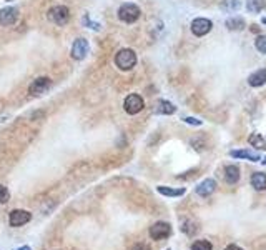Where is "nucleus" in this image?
<instances>
[{
  "label": "nucleus",
  "instance_id": "f257e3e1",
  "mask_svg": "<svg viewBox=\"0 0 266 250\" xmlns=\"http://www.w3.org/2000/svg\"><path fill=\"white\" fill-rule=\"evenodd\" d=\"M115 63L120 70H132L136 65V55L132 48H122L115 55Z\"/></svg>",
  "mask_w": 266,
  "mask_h": 250
},
{
  "label": "nucleus",
  "instance_id": "f03ea898",
  "mask_svg": "<svg viewBox=\"0 0 266 250\" xmlns=\"http://www.w3.org/2000/svg\"><path fill=\"white\" fill-rule=\"evenodd\" d=\"M47 19L54 22L55 25H65L70 19V10L65 5H55L47 12Z\"/></svg>",
  "mask_w": 266,
  "mask_h": 250
},
{
  "label": "nucleus",
  "instance_id": "7ed1b4c3",
  "mask_svg": "<svg viewBox=\"0 0 266 250\" xmlns=\"http://www.w3.org/2000/svg\"><path fill=\"white\" fill-rule=\"evenodd\" d=\"M142 10L135 5V3H123L118 9V19L125 23H133L140 19Z\"/></svg>",
  "mask_w": 266,
  "mask_h": 250
},
{
  "label": "nucleus",
  "instance_id": "20e7f679",
  "mask_svg": "<svg viewBox=\"0 0 266 250\" xmlns=\"http://www.w3.org/2000/svg\"><path fill=\"white\" fill-rule=\"evenodd\" d=\"M143 107H145V102H143V99L138 94H130V95L127 97V99H125V102H123L125 112H127V114H130V115H136L138 112L143 110Z\"/></svg>",
  "mask_w": 266,
  "mask_h": 250
},
{
  "label": "nucleus",
  "instance_id": "39448f33",
  "mask_svg": "<svg viewBox=\"0 0 266 250\" xmlns=\"http://www.w3.org/2000/svg\"><path fill=\"white\" fill-rule=\"evenodd\" d=\"M171 233V225L167 222H156L155 225L150 227V237L153 240H163L167 237H170Z\"/></svg>",
  "mask_w": 266,
  "mask_h": 250
},
{
  "label": "nucleus",
  "instance_id": "423d86ee",
  "mask_svg": "<svg viewBox=\"0 0 266 250\" xmlns=\"http://www.w3.org/2000/svg\"><path fill=\"white\" fill-rule=\"evenodd\" d=\"M50 87H52V80L50 79H48V77H38L30 83L29 92H30V95L38 97V95L45 94Z\"/></svg>",
  "mask_w": 266,
  "mask_h": 250
},
{
  "label": "nucleus",
  "instance_id": "0eeeda50",
  "mask_svg": "<svg viewBox=\"0 0 266 250\" xmlns=\"http://www.w3.org/2000/svg\"><path fill=\"white\" fill-rule=\"evenodd\" d=\"M211 27H213L211 20L203 19V17L195 19V20H193V22H191V32L196 35V37H203V35L209 34V30H211Z\"/></svg>",
  "mask_w": 266,
  "mask_h": 250
},
{
  "label": "nucleus",
  "instance_id": "6e6552de",
  "mask_svg": "<svg viewBox=\"0 0 266 250\" xmlns=\"http://www.w3.org/2000/svg\"><path fill=\"white\" fill-rule=\"evenodd\" d=\"M19 19V9L17 7H5L0 10V25H14Z\"/></svg>",
  "mask_w": 266,
  "mask_h": 250
},
{
  "label": "nucleus",
  "instance_id": "1a4fd4ad",
  "mask_svg": "<svg viewBox=\"0 0 266 250\" xmlns=\"http://www.w3.org/2000/svg\"><path fill=\"white\" fill-rule=\"evenodd\" d=\"M32 219V215L27 210H12L10 212V217H9V222L12 227H22V225L29 224Z\"/></svg>",
  "mask_w": 266,
  "mask_h": 250
},
{
  "label": "nucleus",
  "instance_id": "9d476101",
  "mask_svg": "<svg viewBox=\"0 0 266 250\" xmlns=\"http://www.w3.org/2000/svg\"><path fill=\"white\" fill-rule=\"evenodd\" d=\"M88 52V42L85 39H76L74 42V45H72V57L75 60H82L85 59Z\"/></svg>",
  "mask_w": 266,
  "mask_h": 250
},
{
  "label": "nucleus",
  "instance_id": "9b49d317",
  "mask_svg": "<svg viewBox=\"0 0 266 250\" xmlns=\"http://www.w3.org/2000/svg\"><path fill=\"white\" fill-rule=\"evenodd\" d=\"M216 190V182L213 179H205L198 187H196V193L200 197H208Z\"/></svg>",
  "mask_w": 266,
  "mask_h": 250
},
{
  "label": "nucleus",
  "instance_id": "f8f14e48",
  "mask_svg": "<svg viewBox=\"0 0 266 250\" xmlns=\"http://www.w3.org/2000/svg\"><path fill=\"white\" fill-rule=\"evenodd\" d=\"M248 83L251 87H261L266 83V68H260V70L253 72L248 77Z\"/></svg>",
  "mask_w": 266,
  "mask_h": 250
},
{
  "label": "nucleus",
  "instance_id": "ddd939ff",
  "mask_svg": "<svg viewBox=\"0 0 266 250\" xmlns=\"http://www.w3.org/2000/svg\"><path fill=\"white\" fill-rule=\"evenodd\" d=\"M240 177H241V172H240V167H236V165H228V167L225 168V180H227V184L235 185L238 180H240Z\"/></svg>",
  "mask_w": 266,
  "mask_h": 250
},
{
  "label": "nucleus",
  "instance_id": "4468645a",
  "mask_svg": "<svg viewBox=\"0 0 266 250\" xmlns=\"http://www.w3.org/2000/svg\"><path fill=\"white\" fill-rule=\"evenodd\" d=\"M155 112L156 114H163V115H171L176 112V107L173 105L171 102H168V100H158V102H156V107H155Z\"/></svg>",
  "mask_w": 266,
  "mask_h": 250
},
{
  "label": "nucleus",
  "instance_id": "2eb2a0df",
  "mask_svg": "<svg viewBox=\"0 0 266 250\" xmlns=\"http://www.w3.org/2000/svg\"><path fill=\"white\" fill-rule=\"evenodd\" d=\"M233 159H247V160H251V162H258L260 160V154L256 152H251V150H231Z\"/></svg>",
  "mask_w": 266,
  "mask_h": 250
},
{
  "label": "nucleus",
  "instance_id": "dca6fc26",
  "mask_svg": "<svg viewBox=\"0 0 266 250\" xmlns=\"http://www.w3.org/2000/svg\"><path fill=\"white\" fill-rule=\"evenodd\" d=\"M251 185H253L255 190L263 192L266 188V175H265V173H261V172L253 173V175H251Z\"/></svg>",
  "mask_w": 266,
  "mask_h": 250
},
{
  "label": "nucleus",
  "instance_id": "f3484780",
  "mask_svg": "<svg viewBox=\"0 0 266 250\" xmlns=\"http://www.w3.org/2000/svg\"><path fill=\"white\" fill-rule=\"evenodd\" d=\"M248 142L253 147L260 148V150H266V135L263 134H251L248 137Z\"/></svg>",
  "mask_w": 266,
  "mask_h": 250
},
{
  "label": "nucleus",
  "instance_id": "a211bd4d",
  "mask_svg": "<svg viewBox=\"0 0 266 250\" xmlns=\"http://www.w3.org/2000/svg\"><path fill=\"white\" fill-rule=\"evenodd\" d=\"M156 190L165 197H181L185 193V188H171V187H165V185L156 187Z\"/></svg>",
  "mask_w": 266,
  "mask_h": 250
},
{
  "label": "nucleus",
  "instance_id": "6ab92c4d",
  "mask_svg": "<svg viewBox=\"0 0 266 250\" xmlns=\"http://www.w3.org/2000/svg\"><path fill=\"white\" fill-rule=\"evenodd\" d=\"M220 9L227 12H238L241 9V2L240 0H221Z\"/></svg>",
  "mask_w": 266,
  "mask_h": 250
},
{
  "label": "nucleus",
  "instance_id": "aec40b11",
  "mask_svg": "<svg viewBox=\"0 0 266 250\" xmlns=\"http://www.w3.org/2000/svg\"><path fill=\"white\" fill-rule=\"evenodd\" d=\"M245 20L240 19V17H233V19H228L227 22H225V27L229 30H243L245 29Z\"/></svg>",
  "mask_w": 266,
  "mask_h": 250
},
{
  "label": "nucleus",
  "instance_id": "412c9836",
  "mask_svg": "<svg viewBox=\"0 0 266 250\" xmlns=\"http://www.w3.org/2000/svg\"><path fill=\"white\" fill-rule=\"evenodd\" d=\"M266 7V0H247V9L248 12H253V14H258Z\"/></svg>",
  "mask_w": 266,
  "mask_h": 250
},
{
  "label": "nucleus",
  "instance_id": "4be33fe9",
  "mask_svg": "<svg viewBox=\"0 0 266 250\" xmlns=\"http://www.w3.org/2000/svg\"><path fill=\"white\" fill-rule=\"evenodd\" d=\"M181 230H183L187 235H193V233L196 232V225H195V222H191V220H187V222H183L181 224Z\"/></svg>",
  "mask_w": 266,
  "mask_h": 250
},
{
  "label": "nucleus",
  "instance_id": "5701e85b",
  "mask_svg": "<svg viewBox=\"0 0 266 250\" xmlns=\"http://www.w3.org/2000/svg\"><path fill=\"white\" fill-rule=\"evenodd\" d=\"M211 244L208 240H196L195 244L191 245V250H211Z\"/></svg>",
  "mask_w": 266,
  "mask_h": 250
},
{
  "label": "nucleus",
  "instance_id": "b1692460",
  "mask_svg": "<svg viewBox=\"0 0 266 250\" xmlns=\"http://www.w3.org/2000/svg\"><path fill=\"white\" fill-rule=\"evenodd\" d=\"M255 47H256L258 52L266 54V35H260V37L255 40Z\"/></svg>",
  "mask_w": 266,
  "mask_h": 250
},
{
  "label": "nucleus",
  "instance_id": "393cba45",
  "mask_svg": "<svg viewBox=\"0 0 266 250\" xmlns=\"http://www.w3.org/2000/svg\"><path fill=\"white\" fill-rule=\"evenodd\" d=\"M9 199H10V192L7 190V187H3V185H0V204L9 202Z\"/></svg>",
  "mask_w": 266,
  "mask_h": 250
},
{
  "label": "nucleus",
  "instance_id": "a878e982",
  "mask_svg": "<svg viewBox=\"0 0 266 250\" xmlns=\"http://www.w3.org/2000/svg\"><path fill=\"white\" fill-rule=\"evenodd\" d=\"M82 22H83V25H90V29H94V30H100V23H96V22H92L90 17L88 15H85V17L82 19Z\"/></svg>",
  "mask_w": 266,
  "mask_h": 250
},
{
  "label": "nucleus",
  "instance_id": "bb28decb",
  "mask_svg": "<svg viewBox=\"0 0 266 250\" xmlns=\"http://www.w3.org/2000/svg\"><path fill=\"white\" fill-rule=\"evenodd\" d=\"M183 120H185V122H187V124H190V125H196V127L203 124V122H201V120H198V119H193V117H185Z\"/></svg>",
  "mask_w": 266,
  "mask_h": 250
},
{
  "label": "nucleus",
  "instance_id": "cd10ccee",
  "mask_svg": "<svg viewBox=\"0 0 266 250\" xmlns=\"http://www.w3.org/2000/svg\"><path fill=\"white\" fill-rule=\"evenodd\" d=\"M133 250H152L150 245L145 244V242H140V244H135L133 245Z\"/></svg>",
  "mask_w": 266,
  "mask_h": 250
},
{
  "label": "nucleus",
  "instance_id": "c85d7f7f",
  "mask_svg": "<svg viewBox=\"0 0 266 250\" xmlns=\"http://www.w3.org/2000/svg\"><path fill=\"white\" fill-rule=\"evenodd\" d=\"M225 250H243V249L238 247V245H235V244H231V245H228V247L225 249Z\"/></svg>",
  "mask_w": 266,
  "mask_h": 250
},
{
  "label": "nucleus",
  "instance_id": "c756f323",
  "mask_svg": "<svg viewBox=\"0 0 266 250\" xmlns=\"http://www.w3.org/2000/svg\"><path fill=\"white\" fill-rule=\"evenodd\" d=\"M19 250H32L30 247H22V249H19Z\"/></svg>",
  "mask_w": 266,
  "mask_h": 250
},
{
  "label": "nucleus",
  "instance_id": "7c9ffc66",
  "mask_svg": "<svg viewBox=\"0 0 266 250\" xmlns=\"http://www.w3.org/2000/svg\"><path fill=\"white\" fill-rule=\"evenodd\" d=\"M261 22H263V23H265V25H266V17H263V20H261Z\"/></svg>",
  "mask_w": 266,
  "mask_h": 250
},
{
  "label": "nucleus",
  "instance_id": "2f4dec72",
  "mask_svg": "<svg viewBox=\"0 0 266 250\" xmlns=\"http://www.w3.org/2000/svg\"><path fill=\"white\" fill-rule=\"evenodd\" d=\"M263 164L266 165V157H265V159H263Z\"/></svg>",
  "mask_w": 266,
  "mask_h": 250
}]
</instances>
